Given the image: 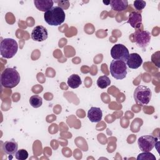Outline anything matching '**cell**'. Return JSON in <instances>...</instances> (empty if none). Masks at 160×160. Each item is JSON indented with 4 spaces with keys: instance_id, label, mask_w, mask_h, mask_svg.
<instances>
[{
    "instance_id": "obj_1",
    "label": "cell",
    "mask_w": 160,
    "mask_h": 160,
    "mask_svg": "<svg viewBox=\"0 0 160 160\" xmlns=\"http://www.w3.org/2000/svg\"><path fill=\"white\" fill-rule=\"evenodd\" d=\"M20 75L18 71L12 68H6L1 75V84L6 88H13L20 82Z\"/></svg>"
},
{
    "instance_id": "obj_2",
    "label": "cell",
    "mask_w": 160,
    "mask_h": 160,
    "mask_svg": "<svg viewBox=\"0 0 160 160\" xmlns=\"http://www.w3.org/2000/svg\"><path fill=\"white\" fill-rule=\"evenodd\" d=\"M44 18L49 25L57 26L64 22L66 15L62 8L54 6L44 12Z\"/></svg>"
},
{
    "instance_id": "obj_3",
    "label": "cell",
    "mask_w": 160,
    "mask_h": 160,
    "mask_svg": "<svg viewBox=\"0 0 160 160\" xmlns=\"http://www.w3.org/2000/svg\"><path fill=\"white\" fill-rule=\"evenodd\" d=\"M18 49V44L16 40L12 38H4L0 44V52L2 58H12Z\"/></svg>"
},
{
    "instance_id": "obj_4",
    "label": "cell",
    "mask_w": 160,
    "mask_h": 160,
    "mask_svg": "<svg viewBox=\"0 0 160 160\" xmlns=\"http://www.w3.org/2000/svg\"><path fill=\"white\" fill-rule=\"evenodd\" d=\"M134 99L138 104L147 105L152 96V92L149 88L146 86H138L134 91Z\"/></svg>"
},
{
    "instance_id": "obj_5",
    "label": "cell",
    "mask_w": 160,
    "mask_h": 160,
    "mask_svg": "<svg viewBox=\"0 0 160 160\" xmlns=\"http://www.w3.org/2000/svg\"><path fill=\"white\" fill-rule=\"evenodd\" d=\"M128 67L125 62L119 60H112L109 66L111 76L116 79H122L126 78Z\"/></svg>"
},
{
    "instance_id": "obj_6",
    "label": "cell",
    "mask_w": 160,
    "mask_h": 160,
    "mask_svg": "<svg viewBox=\"0 0 160 160\" xmlns=\"http://www.w3.org/2000/svg\"><path fill=\"white\" fill-rule=\"evenodd\" d=\"M158 138L152 135H144L138 140V147L142 152H150L156 145Z\"/></svg>"
},
{
    "instance_id": "obj_7",
    "label": "cell",
    "mask_w": 160,
    "mask_h": 160,
    "mask_svg": "<svg viewBox=\"0 0 160 160\" xmlns=\"http://www.w3.org/2000/svg\"><path fill=\"white\" fill-rule=\"evenodd\" d=\"M129 55L128 49L121 44H115L111 49V56L115 60H119L126 62Z\"/></svg>"
},
{
    "instance_id": "obj_8",
    "label": "cell",
    "mask_w": 160,
    "mask_h": 160,
    "mask_svg": "<svg viewBox=\"0 0 160 160\" xmlns=\"http://www.w3.org/2000/svg\"><path fill=\"white\" fill-rule=\"evenodd\" d=\"M151 34L148 31L137 30L134 32V41L140 48H146L150 42Z\"/></svg>"
},
{
    "instance_id": "obj_9",
    "label": "cell",
    "mask_w": 160,
    "mask_h": 160,
    "mask_svg": "<svg viewBox=\"0 0 160 160\" xmlns=\"http://www.w3.org/2000/svg\"><path fill=\"white\" fill-rule=\"evenodd\" d=\"M48 37V32L44 26H37L32 31L31 38L32 40L38 42H42L46 40Z\"/></svg>"
},
{
    "instance_id": "obj_10",
    "label": "cell",
    "mask_w": 160,
    "mask_h": 160,
    "mask_svg": "<svg viewBox=\"0 0 160 160\" xmlns=\"http://www.w3.org/2000/svg\"><path fill=\"white\" fill-rule=\"evenodd\" d=\"M142 63V59L138 53H131L126 61L127 66L131 69H138Z\"/></svg>"
},
{
    "instance_id": "obj_11",
    "label": "cell",
    "mask_w": 160,
    "mask_h": 160,
    "mask_svg": "<svg viewBox=\"0 0 160 160\" xmlns=\"http://www.w3.org/2000/svg\"><path fill=\"white\" fill-rule=\"evenodd\" d=\"M102 112L100 108L91 107L88 112V118L92 122H98L102 119Z\"/></svg>"
},
{
    "instance_id": "obj_12",
    "label": "cell",
    "mask_w": 160,
    "mask_h": 160,
    "mask_svg": "<svg viewBox=\"0 0 160 160\" xmlns=\"http://www.w3.org/2000/svg\"><path fill=\"white\" fill-rule=\"evenodd\" d=\"M18 144L14 139H12L5 141L2 144V149L8 155H14L18 151Z\"/></svg>"
},
{
    "instance_id": "obj_13",
    "label": "cell",
    "mask_w": 160,
    "mask_h": 160,
    "mask_svg": "<svg viewBox=\"0 0 160 160\" xmlns=\"http://www.w3.org/2000/svg\"><path fill=\"white\" fill-rule=\"evenodd\" d=\"M128 22L132 28L137 29L142 24V16L138 12H132L129 16Z\"/></svg>"
},
{
    "instance_id": "obj_14",
    "label": "cell",
    "mask_w": 160,
    "mask_h": 160,
    "mask_svg": "<svg viewBox=\"0 0 160 160\" xmlns=\"http://www.w3.org/2000/svg\"><path fill=\"white\" fill-rule=\"evenodd\" d=\"M34 4L38 10L46 12L53 7L54 1L52 0H34Z\"/></svg>"
},
{
    "instance_id": "obj_15",
    "label": "cell",
    "mask_w": 160,
    "mask_h": 160,
    "mask_svg": "<svg viewBox=\"0 0 160 160\" xmlns=\"http://www.w3.org/2000/svg\"><path fill=\"white\" fill-rule=\"evenodd\" d=\"M109 4L113 10L118 12L124 11L128 6L127 0H111L109 1Z\"/></svg>"
},
{
    "instance_id": "obj_16",
    "label": "cell",
    "mask_w": 160,
    "mask_h": 160,
    "mask_svg": "<svg viewBox=\"0 0 160 160\" xmlns=\"http://www.w3.org/2000/svg\"><path fill=\"white\" fill-rule=\"evenodd\" d=\"M68 86L72 89H76L78 88L82 83L81 78L79 75L73 74L71 75L68 79Z\"/></svg>"
},
{
    "instance_id": "obj_17",
    "label": "cell",
    "mask_w": 160,
    "mask_h": 160,
    "mask_svg": "<svg viewBox=\"0 0 160 160\" xmlns=\"http://www.w3.org/2000/svg\"><path fill=\"white\" fill-rule=\"evenodd\" d=\"M97 85L101 89H104L111 84V80L107 76H101L97 80Z\"/></svg>"
},
{
    "instance_id": "obj_18",
    "label": "cell",
    "mask_w": 160,
    "mask_h": 160,
    "mask_svg": "<svg viewBox=\"0 0 160 160\" xmlns=\"http://www.w3.org/2000/svg\"><path fill=\"white\" fill-rule=\"evenodd\" d=\"M29 103L32 107L38 108L41 106L42 104V99L38 95H32L30 97Z\"/></svg>"
},
{
    "instance_id": "obj_19",
    "label": "cell",
    "mask_w": 160,
    "mask_h": 160,
    "mask_svg": "<svg viewBox=\"0 0 160 160\" xmlns=\"http://www.w3.org/2000/svg\"><path fill=\"white\" fill-rule=\"evenodd\" d=\"M138 160H156V157L154 155L150 152H143L142 153H140L138 157Z\"/></svg>"
},
{
    "instance_id": "obj_20",
    "label": "cell",
    "mask_w": 160,
    "mask_h": 160,
    "mask_svg": "<svg viewBox=\"0 0 160 160\" xmlns=\"http://www.w3.org/2000/svg\"><path fill=\"white\" fill-rule=\"evenodd\" d=\"M28 152L26 150L22 149L18 150L15 153V158L18 160H25L28 158Z\"/></svg>"
},
{
    "instance_id": "obj_21",
    "label": "cell",
    "mask_w": 160,
    "mask_h": 160,
    "mask_svg": "<svg viewBox=\"0 0 160 160\" xmlns=\"http://www.w3.org/2000/svg\"><path fill=\"white\" fill-rule=\"evenodd\" d=\"M146 2L144 1H134L133 2V6L136 10L140 11L144 9L146 6Z\"/></svg>"
},
{
    "instance_id": "obj_22",
    "label": "cell",
    "mask_w": 160,
    "mask_h": 160,
    "mask_svg": "<svg viewBox=\"0 0 160 160\" xmlns=\"http://www.w3.org/2000/svg\"><path fill=\"white\" fill-rule=\"evenodd\" d=\"M103 3L105 4L106 5H108L109 4V1H103Z\"/></svg>"
}]
</instances>
